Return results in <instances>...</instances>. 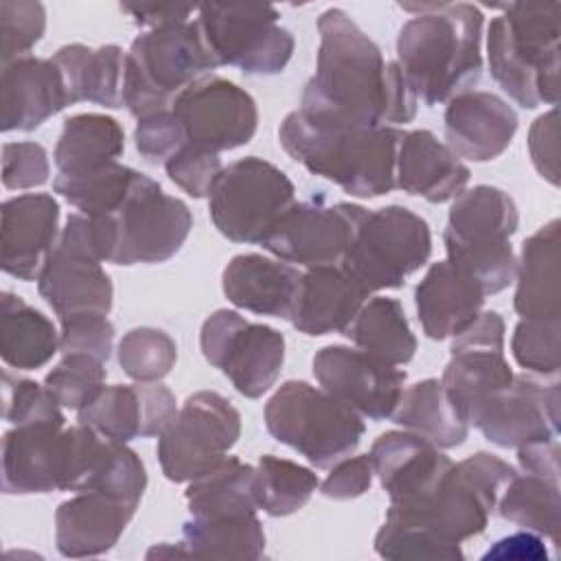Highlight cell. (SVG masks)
Here are the masks:
<instances>
[{
    "label": "cell",
    "mask_w": 561,
    "mask_h": 561,
    "mask_svg": "<svg viewBox=\"0 0 561 561\" xmlns=\"http://www.w3.org/2000/svg\"><path fill=\"white\" fill-rule=\"evenodd\" d=\"M316 72L305 83L300 112L327 125L394 127L416 116V96L397 61H386L381 48L342 9L318 18Z\"/></svg>",
    "instance_id": "6da1fadb"
},
{
    "label": "cell",
    "mask_w": 561,
    "mask_h": 561,
    "mask_svg": "<svg viewBox=\"0 0 561 561\" xmlns=\"http://www.w3.org/2000/svg\"><path fill=\"white\" fill-rule=\"evenodd\" d=\"M412 11L397 35V64L427 107L471 90L482 77L484 15L469 2L401 4Z\"/></svg>",
    "instance_id": "7a4b0ae2"
},
{
    "label": "cell",
    "mask_w": 561,
    "mask_h": 561,
    "mask_svg": "<svg viewBox=\"0 0 561 561\" xmlns=\"http://www.w3.org/2000/svg\"><path fill=\"white\" fill-rule=\"evenodd\" d=\"M403 134L399 127L316 123L300 110L289 112L278 127V140L291 160L362 199L381 197L397 186L394 167Z\"/></svg>",
    "instance_id": "3957f363"
},
{
    "label": "cell",
    "mask_w": 561,
    "mask_h": 561,
    "mask_svg": "<svg viewBox=\"0 0 561 561\" xmlns=\"http://www.w3.org/2000/svg\"><path fill=\"white\" fill-rule=\"evenodd\" d=\"M486 31L489 72L524 110L559 101V2H511Z\"/></svg>",
    "instance_id": "277c9868"
},
{
    "label": "cell",
    "mask_w": 561,
    "mask_h": 561,
    "mask_svg": "<svg viewBox=\"0 0 561 561\" xmlns=\"http://www.w3.org/2000/svg\"><path fill=\"white\" fill-rule=\"evenodd\" d=\"M515 473L502 458L476 451L454 462L427 495L390 504L386 519L416 526L445 543H460L484 533L500 495Z\"/></svg>",
    "instance_id": "5b68a950"
},
{
    "label": "cell",
    "mask_w": 561,
    "mask_h": 561,
    "mask_svg": "<svg viewBox=\"0 0 561 561\" xmlns=\"http://www.w3.org/2000/svg\"><path fill=\"white\" fill-rule=\"evenodd\" d=\"M219 68L193 22L140 33L125 53L123 105L136 118L171 110L191 83Z\"/></svg>",
    "instance_id": "8992f818"
},
{
    "label": "cell",
    "mask_w": 561,
    "mask_h": 561,
    "mask_svg": "<svg viewBox=\"0 0 561 561\" xmlns=\"http://www.w3.org/2000/svg\"><path fill=\"white\" fill-rule=\"evenodd\" d=\"M263 416L272 438L296 449L318 469L351 456L366 432L362 414L298 379L280 383L267 399Z\"/></svg>",
    "instance_id": "52a82bcc"
},
{
    "label": "cell",
    "mask_w": 561,
    "mask_h": 561,
    "mask_svg": "<svg viewBox=\"0 0 561 561\" xmlns=\"http://www.w3.org/2000/svg\"><path fill=\"white\" fill-rule=\"evenodd\" d=\"M432 254V232L423 217L405 206L368 210L340 267L370 296L399 289Z\"/></svg>",
    "instance_id": "ba28073f"
},
{
    "label": "cell",
    "mask_w": 561,
    "mask_h": 561,
    "mask_svg": "<svg viewBox=\"0 0 561 561\" xmlns=\"http://www.w3.org/2000/svg\"><path fill=\"white\" fill-rule=\"evenodd\" d=\"M296 202V188L276 164L248 156L219 173L208 213L215 228L234 243H263Z\"/></svg>",
    "instance_id": "9c48e42d"
},
{
    "label": "cell",
    "mask_w": 561,
    "mask_h": 561,
    "mask_svg": "<svg viewBox=\"0 0 561 561\" xmlns=\"http://www.w3.org/2000/svg\"><path fill=\"white\" fill-rule=\"evenodd\" d=\"M278 20L272 4H202L195 24L217 66L272 77L285 70L296 44Z\"/></svg>",
    "instance_id": "30bf717a"
},
{
    "label": "cell",
    "mask_w": 561,
    "mask_h": 561,
    "mask_svg": "<svg viewBox=\"0 0 561 561\" xmlns=\"http://www.w3.org/2000/svg\"><path fill=\"white\" fill-rule=\"evenodd\" d=\"M239 436L241 414L226 397L213 390L193 392L158 436L160 469L171 482H191L217 467Z\"/></svg>",
    "instance_id": "8fae6325"
},
{
    "label": "cell",
    "mask_w": 561,
    "mask_h": 561,
    "mask_svg": "<svg viewBox=\"0 0 561 561\" xmlns=\"http://www.w3.org/2000/svg\"><path fill=\"white\" fill-rule=\"evenodd\" d=\"M199 348L204 359L248 399L263 397L276 383L285 362V335L232 309H217L204 320Z\"/></svg>",
    "instance_id": "7c38bea8"
},
{
    "label": "cell",
    "mask_w": 561,
    "mask_h": 561,
    "mask_svg": "<svg viewBox=\"0 0 561 561\" xmlns=\"http://www.w3.org/2000/svg\"><path fill=\"white\" fill-rule=\"evenodd\" d=\"M116 232L114 265H156L180 252L193 228L188 206L138 173L125 202L110 215Z\"/></svg>",
    "instance_id": "4fadbf2b"
},
{
    "label": "cell",
    "mask_w": 561,
    "mask_h": 561,
    "mask_svg": "<svg viewBox=\"0 0 561 561\" xmlns=\"http://www.w3.org/2000/svg\"><path fill=\"white\" fill-rule=\"evenodd\" d=\"M359 204H329L324 195L294 202L263 239V250L305 267L340 265L366 217Z\"/></svg>",
    "instance_id": "5bb4252c"
},
{
    "label": "cell",
    "mask_w": 561,
    "mask_h": 561,
    "mask_svg": "<svg viewBox=\"0 0 561 561\" xmlns=\"http://www.w3.org/2000/svg\"><path fill=\"white\" fill-rule=\"evenodd\" d=\"M449 353L440 383L469 425L471 416L515 379L504 357L502 316L482 311L471 327L454 337Z\"/></svg>",
    "instance_id": "9a60e30c"
},
{
    "label": "cell",
    "mask_w": 561,
    "mask_h": 561,
    "mask_svg": "<svg viewBox=\"0 0 561 561\" xmlns=\"http://www.w3.org/2000/svg\"><path fill=\"white\" fill-rule=\"evenodd\" d=\"M186 142L230 151L252 140L259 125L256 101L237 83L208 75L184 88L171 103Z\"/></svg>",
    "instance_id": "2e32d148"
},
{
    "label": "cell",
    "mask_w": 561,
    "mask_h": 561,
    "mask_svg": "<svg viewBox=\"0 0 561 561\" xmlns=\"http://www.w3.org/2000/svg\"><path fill=\"white\" fill-rule=\"evenodd\" d=\"M313 377L322 390L370 421L392 416L405 383V370L342 344H329L313 355Z\"/></svg>",
    "instance_id": "e0dca14e"
},
{
    "label": "cell",
    "mask_w": 561,
    "mask_h": 561,
    "mask_svg": "<svg viewBox=\"0 0 561 561\" xmlns=\"http://www.w3.org/2000/svg\"><path fill=\"white\" fill-rule=\"evenodd\" d=\"M482 436L504 449H519L559 436V383H539L515 375L513 383L491 397L469 421Z\"/></svg>",
    "instance_id": "ac0fdd59"
},
{
    "label": "cell",
    "mask_w": 561,
    "mask_h": 561,
    "mask_svg": "<svg viewBox=\"0 0 561 561\" xmlns=\"http://www.w3.org/2000/svg\"><path fill=\"white\" fill-rule=\"evenodd\" d=\"M145 486V465L127 443L107 438L81 423L66 430V471L61 491H99L140 504Z\"/></svg>",
    "instance_id": "d6986e66"
},
{
    "label": "cell",
    "mask_w": 561,
    "mask_h": 561,
    "mask_svg": "<svg viewBox=\"0 0 561 561\" xmlns=\"http://www.w3.org/2000/svg\"><path fill=\"white\" fill-rule=\"evenodd\" d=\"M175 416V397L160 381L103 386V390L77 412L81 425L121 443L160 436Z\"/></svg>",
    "instance_id": "ffe728a7"
},
{
    "label": "cell",
    "mask_w": 561,
    "mask_h": 561,
    "mask_svg": "<svg viewBox=\"0 0 561 561\" xmlns=\"http://www.w3.org/2000/svg\"><path fill=\"white\" fill-rule=\"evenodd\" d=\"M0 265L18 280H37L59 241V204L48 193H24L2 202Z\"/></svg>",
    "instance_id": "44dd1931"
},
{
    "label": "cell",
    "mask_w": 561,
    "mask_h": 561,
    "mask_svg": "<svg viewBox=\"0 0 561 561\" xmlns=\"http://www.w3.org/2000/svg\"><path fill=\"white\" fill-rule=\"evenodd\" d=\"M447 147L473 162H489L502 156L517 131L515 110L486 90H465L447 101L445 114Z\"/></svg>",
    "instance_id": "7402d4cb"
},
{
    "label": "cell",
    "mask_w": 561,
    "mask_h": 561,
    "mask_svg": "<svg viewBox=\"0 0 561 561\" xmlns=\"http://www.w3.org/2000/svg\"><path fill=\"white\" fill-rule=\"evenodd\" d=\"M66 471L64 425H15L2 438V491L33 495L61 491Z\"/></svg>",
    "instance_id": "603a6c76"
},
{
    "label": "cell",
    "mask_w": 561,
    "mask_h": 561,
    "mask_svg": "<svg viewBox=\"0 0 561 561\" xmlns=\"http://www.w3.org/2000/svg\"><path fill=\"white\" fill-rule=\"evenodd\" d=\"M368 456L390 504L427 495L454 465L434 443L408 430L383 432Z\"/></svg>",
    "instance_id": "cb8c5ba5"
},
{
    "label": "cell",
    "mask_w": 561,
    "mask_h": 561,
    "mask_svg": "<svg viewBox=\"0 0 561 561\" xmlns=\"http://www.w3.org/2000/svg\"><path fill=\"white\" fill-rule=\"evenodd\" d=\"M0 105L2 131L37 129L70 105L59 66L53 59L33 55L2 64Z\"/></svg>",
    "instance_id": "d4e9b609"
},
{
    "label": "cell",
    "mask_w": 561,
    "mask_h": 561,
    "mask_svg": "<svg viewBox=\"0 0 561 561\" xmlns=\"http://www.w3.org/2000/svg\"><path fill=\"white\" fill-rule=\"evenodd\" d=\"M138 504L99 491L77 493L55 511V543L64 557L83 559L110 552Z\"/></svg>",
    "instance_id": "484cf974"
},
{
    "label": "cell",
    "mask_w": 561,
    "mask_h": 561,
    "mask_svg": "<svg viewBox=\"0 0 561 561\" xmlns=\"http://www.w3.org/2000/svg\"><path fill=\"white\" fill-rule=\"evenodd\" d=\"M469 178V167L430 129L403 134L394 167V182L403 193L443 204L460 195Z\"/></svg>",
    "instance_id": "4316f807"
},
{
    "label": "cell",
    "mask_w": 561,
    "mask_h": 561,
    "mask_svg": "<svg viewBox=\"0 0 561 561\" xmlns=\"http://www.w3.org/2000/svg\"><path fill=\"white\" fill-rule=\"evenodd\" d=\"M302 272L280 259L237 254L221 272L226 298L245 311L289 320L296 307Z\"/></svg>",
    "instance_id": "83f0119b"
},
{
    "label": "cell",
    "mask_w": 561,
    "mask_h": 561,
    "mask_svg": "<svg viewBox=\"0 0 561 561\" xmlns=\"http://www.w3.org/2000/svg\"><path fill=\"white\" fill-rule=\"evenodd\" d=\"M484 291L449 261L432 263L414 289L416 316L430 340L460 335L482 313Z\"/></svg>",
    "instance_id": "f1b7e54d"
},
{
    "label": "cell",
    "mask_w": 561,
    "mask_h": 561,
    "mask_svg": "<svg viewBox=\"0 0 561 561\" xmlns=\"http://www.w3.org/2000/svg\"><path fill=\"white\" fill-rule=\"evenodd\" d=\"M37 291L57 318L77 313L107 316L114 300V287L99 261L53 248L39 276Z\"/></svg>",
    "instance_id": "f546056e"
},
{
    "label": "cell",
    "mask_w": 561,
    "mask_h": 561,
    "mask_svg": "<svg viewBox=\"0 0 561 561\" xmlns=\"http://www.w3.org/2000/svg\"><path fill=\"white\" fill-rule=\"evenodd\" d=\"M366 298L368 294L340 265L307 267L289 320L305 335H344Z\"/></svg>",
    "instance_id": "4dcf8cb0"
},
{
    "label": "cell",
    "mask_w": 561,
    "mask_h": 561,
    "mask_svg": "<svg viewBox=\"0 0 561 561\" xmlns=\"http://www.w3.org/2000/svg\"><path fill=\"white\" fill-rule=\"evenodd\" d=\"M559 219L548 221L522 245L513 307L522 318H561Z\"/></svg>",
    "instance_id": "1f68e13d"
},
{
    "label": "cell",
    "mask_w": 561,
    "mask_h": 561,
    "mask_svg": "<svg viewBox=\"0 0 561 561\" xmlns=\"http://www.w3.org/2000/svg\"><path fill=\"white\" fill-rule=\"evenodd\" d=\"M64 77L70 105L88 101L110 110L123 107L125 53L116 44L88 48L66 44L50 57Z\"/></svg>",
    "instance_id": "d6a6232c"
},
{
    "label": "cell",
    "mask_w": 561,
    "mask_h": 561,
    "mask_svg": "<svg viewBox=\"0 0 561 561\" xmlns=\"http://www.w3.org/2000/svg\"><path fill=\"white\" fill-rule=\"evenodd\" d=\"M519 226L513 197L489 184H478L454 197L443 239L460 243H504L511 241Z\"/></svg>",
    "instance_id": "836d02e7"
},
{
    "label": "cell",
    "mask_w": 561,
    "mask_h": 561,
    "mask_svg": "<svg viewBox=\"0 0 561 561\" xmlns=\"http://www.w3.org/2000/svg\"><path fill=\"white\" fill-rule=\"evenodd\" d=\"M59 351L55 324L20 296L2 291L0 355L9 368L37 370Z\"/></svg>",
    "instance_id": "e575fe53"
},
{
    "label": "cell",
    "mask_w": 561,
    "mask_h": 561,
    "mask_svg": "<svg viewBox=\"0 0 561 561\" xmlns=\"http://www.w3.org/2000/svg\"><path fill=\"white\" fill-rule=\"evenodd\" d=\"M390 419L403 430L427 438L438 449L458 447L469 434L467 421L451 403L440 379H423L405 388Z\"/></svg>",
    "instance_id": "d590c367"
},
{
    "label": "cell",
    "mask_w": 561,
    "mask_h": 561,
    "mask_svg": "<svg viewBox=\"0 0 561 561\" xmlns=\"http://www.w3.org/2000/svg\"><path fill=\"white\" fill-rule=\"evenodd\" d=\"M125 151V131L107 114H75L64 121L53 158L61 175H75L116 162Z\"/></svg>",
    "instance_id": "8d00e7d4"
},
{
    "label": "cell",
    "mask_w": 561,
    "mask_h": 561,
    "mask_svg": "<svg viewBox=\"0 0 561 561\" xmlns=\"http://www.w3.org/2000/svg\"><path fill=\"white\" fill-rule=\"evenodd\" d=\"M256 467L226 456L208 473L188 482L184 497L193 517H245L256 515Z\"/></svg>",
    "instance_id": "74e56055"
},
{
    "label": "cell",
    "mask_w": 561,
    "mask_h": 561,
    "mask_svg": "<svg viewBox=\"0 0 561 561\" xmlns=\"http://www.w3.org/2000/svg\"><path fill=\"white\" fill-rule=\"evenodd\" d=\"M344 335L362 351L394 366L408 364L416 353V337L401 302L386 296H373L364 302Z\"/></svg>",
    "instance_id": "f35d334b"
},
{
    "label": "cell",
    "mask_w": 561,
    "mask_h": 561,
    "mask_svg": "<svg viewBox=\"0 0 561 561\" xmlns=\"http://www.w3.org/2000/svg\"><path fill=\"white\" fill-rule=\"evenodd\" d=\"M188 557L197 559H261L265 533L256 515L193 517L182 526Z\"/></svg>",
    "instance_id": "ab89813d"
},
{
    "label": "cell",
    "mask_w": 561,
    "mask_h": 561,
    "mask_svg": "<svg viewBox=\"0 0 561 561\" xmlns=\"http://www.w3.org/2000/svg\"><path fill=\"white\" fill-rule=\"evenodd\" d=\"M497 513L502 519L524 528L533 530L541 537H548L550 541H559V528H561V495H559V482L522 473L508 482L504 493L497 502Z\"/></svg>",
    "instance_id": "60d3db41"
},
{
    "label": "cell",
    "mask_w": 561,
    "mask_h": 561,
    "mask_svg": "<svg viewBox=\"0 0 561 561\" xmlns=\"http://www.w3.org/2000/svg\"><path fill=\"white\" fill-rule=\"evenodd\" d=\"M318 486L320 480L309 467L272 454L259 458L254 476L256 506L272 517H287L300 511Z\"/></svg>",
    "instance_id": "b9f144b4"
},
{
    "label": "cell",
    "mask_w": 561,
    "mask_h": 561,
    "mask_svg": "<svg viewBox=\"0 0 561 561\" xmlns=\"http://www.w3.org/2000/svg\"><path fill=\"white\" fill-rule=\"evenodd\" d=\"M138 173L121 162H110L75 175L57 173L53 191L85 215H112L129 195Z\"/></svg>",
    "instance_id": "7bdbcfd3"
},
{
    "label": "cell",
    "mask_w": 561,
    "mask_h": 561,
    "mask_svg": "<svg viewBox=\"0 0 561 561\" xmlns=\"http://www.w3.org/2000/svg\"><path fill=\"white\" fill-rule=\"evenodd\" d=\"M443 243L447 250V261L465 272L484 291V296H493L515 280L517 259L511 241L476 245L443 239Z\"/></svg>",
    "instance_id": "ee69618b"
},
{
    "label": "cell",
    "mask_w": 561,
    "mask_h": 561,
    "mask_svg": "<svg viewBox=\"0 0 561 561\" xmlns=\"http://www.w3.org/2000/svg\"><path fill=\"white\" fill-rule=\"evenodd\" d=\"M116 353L123 373L140 383L164 379L178 362L175 340L156 327L129 329Z\"/></svg>",
    "instance_id": "f6af8a7d"
},
{
    "label": "cell",
    "mask_w": 561,
    "mask_h": 561,
    "mask_svg": "<svg viewBox=\"0 0 561 561\" xmlns=\"http://www.w3.org/2000/svg\"><path fill=\"white\" fill-rule=\"evenodd\" d=\"M105 377V362L83 353H68L44 377V386L61 408L79 412L103 390Z\"/></svg>",
    "instance_id": "bcb514c9"
},
{
    "label": "cell",
    "mask_w": 561,
    "mask_h": 561,
    "mask_svg": "<svg viewBox=\"0 0 561 561\" xmlns=\"http://www.w3.org/2000/svg\"><path fill=\"white\" fill-rule=\"evenodd\" d=\"M375 552L392 561H462L460 543H445L434 535L392 519H383L375 535Z\"/></svg>",
    "instance_id": "7dc6e473"
},
{
    "label": "cell",
    "mask_w": 561,
    "mask_h": 561,
    "mask_svg": "<svg viewBox=\"0 0 561 561\" xmlns=\"http://www.w3.org/2000/svg\"><path fill=\"white\" fill-rule=\"evenodd\" d=\"M561 318H522L513 331L511 351L515 362L537 375L559 373Z\"/></svg>",
    "instance_id": "c3c4849f"
},
{
    "label": "cell",
    "mask_w": 561,
    "mask_h": 561,
    "mask_svg": "<svg viewBox=\"0 0 561 561\" xmlns=\"http://www.w3.org/2000/svg\"><path fill=\"white\" fill-rule=\"evenodd\" d=\"M2 416L13 425H64L61 405L50 397L46 386L2 373Z\"/></svg>",
    "instance_id": "681fc988"
},
{
    "label": "cell",
    "mask_w": 561,
    "mask_h": 561,
    "mask_svg": "<svg viewBox=\"0 0 561 561\" xmlns=\"http://www.w3.org/2000/svg\"><path fill=\"white\" fill-rule=\"evenodd\" d=\"M46 31V9L31 0L0 2V57L2 64L26 57Z\"/></svg>",
    "instance_id": "f907efd6"
},
{
    "label": "cell",
    "mask_w": 561,
    "mask_h": 561,
    "mask_svg": "<svg viewBox=\"0 0 561 561\" xmlns=\"http://www.w3.org/2000/svg\"><path fill=\"white\" fill-rule=\"evenodd\" d=\"M164 171L169 180L178 184L184 193H188L195 199H202L210 195L224 167L217 151L186 142L164 162Z\"/></svg>",
    "instance_id": "816d5d0a"
},
{
    "label": "cell",
    "mask_w": 561,
    "mask_h": 561,
    "mask_svg": "<svg viewBox=\"0 0 561 561\" xmlns=\"http://www.w3.org/2000/svg\"><path fill=\"white\" fill-rule=\"evenodd\" d=\"M59 351L92 355L107 362L114 344V324L101 313H77L59 318Z\"/></svg>",
    "instance_id": "f5cc1de1"
},
{
    "label": "cell",
    "mask_w": 561,
    "mask_h": 561,
    "mask_svg": "<svg viewBox=\"0 0 561 561\" xmlns=\"http://www.w3.org/2000/svg\"><path fill=\"white\" fill-rule=\"evenodd\" d=\"M134 142L140 158L149 164H164L175 151L186 145V134L171 110L138 118Z\"/></svg>",
    "instance_id": "db71d44e"
},
{
    "label": "cell",
    "mask_w": 561,
    "mask_h": 561,
    "mask_svg": "<svg viewBox=\"0 0 561 561\" xmlns=\"http://www.w3.org/2000/svg\"><path fill=\"white\" fill-rule=\"evenodd\" d=\"M50 175L48 153L39 142H4L2 147V184L9 191L35 188Z\"/></svg>",
    "instance_id": "11a10c76"
},
{
    "label": "cell",
    "mask_w": 561,
    "mask_h": 561,
    "mask_svg": "<svg viewBox=\"0 0 561 561\" xmlns=\"http://www.w3.org/2000/svg\"><path fill=\"white\" fill-rule=\"evenodd\" d=\"M373 462L368 454L362 456H346L333 465L324 482L320 484V493L329 500H355L364 495L373 484Z\"/></svg>",
    "instance_id": "9f6ffc18"
},
{
    "label": "cell",
    "mask_w": 561,
    "mask_h": 561,
    "mask_svg": "<svg viewBox=\"0 0 561 561\" xmlns=\"http://www.w3.org/2000/svg\"><path fill=\"white\" fill-rule=\"evenodd\" d=\"M559 114L557 107L535 118L528 131V151L537 173L552 186L559 184Z\"/></svg>",
    "instance_id": "6f0895ef"
},
{
    "label": "cell",
    "mask_w": 561,
    "mask_h": 561,
    "mask_svg": "<svg viewBox=\"0 0 561 561\" xmlns=\"http://www.w3.org/2000/svg\"><path fill=\"white\" fill-rule=\"evenodd\" d=\"M482 559H528V561H539V559H548V552H546V546H543V539L541 535L533 533V530H519V533H513L508 537H502L497 539L484 554Z\"/></svg>",
    "instance_id": "680465c9"
},
{
    "label": "cell",
    "mask_w": 561,
    "mask_h": 561,
    "mask_svg": "<svg viewBox=\"0 0 561 561\" xmlns=\"http://www.w3.org/2000/svg\"><path fill=\"white\" fill-rule=\"evenodd\" d=\"M517 462L524 473L559 482V440H539L519 447Z\"/></svg>",
    "instance_id": "91938a15"
},
{
    "label": "cell",
    "mask_w": 561,
    "mask_h": 561,
    "mask_svg": "<svg viewBox=\"0 0 561 561\" xmlns=\"http://www.w3.org/2000/svg\"><path fill=\"white\" fill-rule=\"evenodd\" d=\"M121 11H125L134 24L151 31L169 24H182L191 22L188 18L193 15V7L188 4H121Z\"/></svg>",
    "instance_id": "94428289"
},
{
    "label": "cell",
    "mask_w": 561,
    "mask_h": 561,
    "mask_svg": "<svg viewBox=\"0 0 561 561\" xmlns=\"http://www.w3.org/2000/svg\"><path fill=\"white\" fill-rule=\"evenodd\" d=\"M153 557H188V550L184 543L180 546H171V543H160V546H153L149 552H147V559H153Z\"/></svg>",
    "instance_id": "6125c7cd"
}]
</instances>
